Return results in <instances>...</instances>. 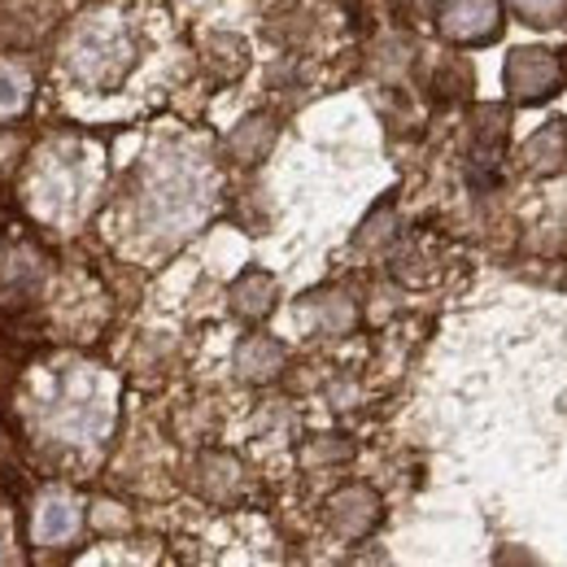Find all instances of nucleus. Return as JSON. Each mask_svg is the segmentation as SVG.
<instances>
[{
  "label": "nucleus",
  "instance_id": "nucleus-1",
  "mask_svg": "<svg viewBox=\"0 0 567 567\" xmlns=\"http://www.w3.org/2000/svg\"><path fill=\"white\" fill-rule=\"evenodd\" d=\"M502 83H506V96L515 105H542V101L564 92L567 62L559 53H550V49H515L506 58Z\"/></svg>",
  "mask_w": 567,
  "mask_h": 567
},
{
  "label": "nucleus",
  "instance_id": "nucleus-7",
  "mask_svg": "<svg viewBox=\"0 0 567 567\" xmlns=\"http://www.w3.org/2000/svg\"><path fill=\"white\" fill-rule=\"evenodd\" d=\"M502 144H506V110L485 105V110L472 118V157L485 162V166H497Z\"/></svg>",
  "mask_w": 567,
  "mask_h": 567
},
{
  "label": "nucleus",
  "instance_id": "nucleus-6",
  "mask_svg": "<svg viewBox=\"0 0 567 567\" xmlns=\"http://www.w3.org/2000/svg\"><path fill=\"white\" fill-rule=\"evenodd\" d=\"M280 367H284L280 341H271V337H262V332H254V337L240 341V350H236V371H240L245 380H271Z\"/></svg>",
  "mask_w": 567,
  "mask_h": 567
},
{
  "label": "nucleus",
  "instance_id": "nucleus-9",
  "mask_svg": "<svg viewBox=\"0 0 567 567\" xmlns=\"http://www.w3.org/2000/svg\"><path fill=\"white\" fill-rule=\"evenodd\" d=\"M519 22H528V27H559L567 18V0H502Z\"/></svg>",
  "mask_w": 567,
  "mask_h": 567
},
{
  "label": "nucleus",
  "instance_id": "nucleus-8",
  "mask_svg": "<svg viewBox=\"0 0 567 567\" xmlns=\"http://www.w3.org/2000/svg\"><path fill=\"white\" fill-rule=\"evenodd\" d=\"M271 144H276V123H271V118H245V123L236 127V136H231V153H236L240 162H258Z\"/></svg>",
  "mask_w": 567,
  "mask_h": 567
},
{
  "label": "nucleus",
  "instance_id": "nucleus-4",
  "mask_svg": "<svg viewBox=\"0 0 567 567\" xmlns=\"http://www.w3.org/2000/svg\"><path fill=\"white\" fill-rule=\"evenodd\" d=\"M328 524L341 533V537H367L375 524H380V497L362 485H350L328 502Z\"/></svg>",
  "mask_w": 567,
  "mask_h": 567
},
{
  "label": "nucleus",
  "instance_id": "nucleus-2",
  "mask_svg": "<svg viewBox=\"0 0 567 567\" xmlns=\"http://www.w3.org/2000/svg\"><path fill=\"white\" fill-rule=\"evenodd\" d=\"M502 0H445L441 35L454 44H494L502 35Z\"/></svg>",
  "mask_w": 567,
  "mask_h": 567
},
{
  "label": "nucleus",
  "instance_id": "nucleus-3",
  "mask_svg": "<svg viewBox=\"0 0 567 567\" xmlns=\"http://www.w3.org/2000/svg\"><path fill=\"white\" fill-rule=\"evenodd\" d=\"M519 166H524L528 175H542V179L564 175L567 171V123L564 118L542 123L528 141L519 144Z\"/></svg>",
  "mask_w": 567,
  "mask_h": 567
},
{
  "label": "nucleus",
  "instance_id": "nucleus-5",
  "mask_svg": "<svg viewBox=\"0 0 567 567\" xmlns=\"http://www.w3.org/2000/svg\"><path fill=\"white\" fill-rule=\"evenodd\" d=\"M231 310L245 319H267L276 310V280L267 271H245L231 284Z\"/></svg>",
  "mask_w": 567,
  "mask_h": 567
}]
</instances>
